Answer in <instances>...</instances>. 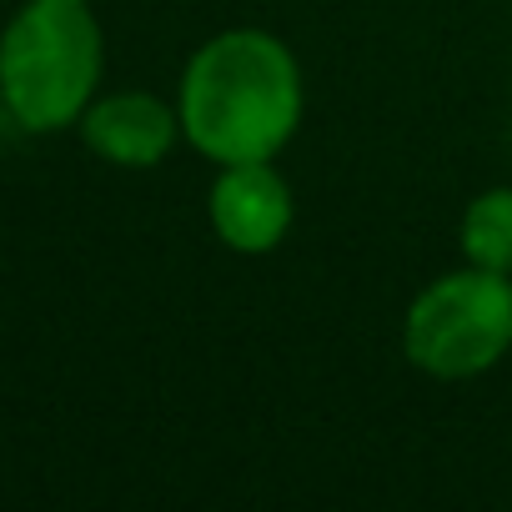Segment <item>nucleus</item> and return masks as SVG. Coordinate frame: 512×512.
<instances>
[{
	"label": "nucleus",
	"instance_id": "1",
	"mask_svg": "<svg viewBox=\"0 0 512 512\" xmlns=\"http://www.w3.org/2000/svg\"><path fill=\"white\" fill-rule=\"evenodd\" d=\"M176 111L186 146L211 166L277 161L302 126L307 81L282 36L262 26H231L191 51Z\"/></svg>",
	"mask_w": 512,
	"mask_h": 512
},
{
	"label": "nucleus",
	"instance_id": "2",
	"mask_svg": "<svg viewBox=\"0 0 512 512\" xmlns=\"http://www.w3.org/2000/svg\"><path fill=\"white\" fill-rule=\"evenodd\" d=\"M101 71L106 36L91 0H26L0 31V106L31 136L81 126Z\"/></svg>",
	"mask_w": 512,
	"mask_h": 512
},
{
	"label": "nucleus",
	"instance_id": "3",
	"mask_svg": "<svg viewBox=\"0 0 512 512\" xmlns=\"http://www.w3.org/2000/svg\"><path fill=\"white\" fill-rule=\"evenodd\" d=\"M402 352L422 377L467 382L512 352V277L457 267L427 282L402 317Z\"/></svg>",
	"mask_w": 512,
	"mask_h": 512
},
{
	"label": "nucleus",
	"instance_id": "4",
	"mask_svg": "<svg viewBox=\"0 0 512 512\" xmlns=\"http://www.w3.org/2000/svg\"><path fill=\"white\" fill-rule=\"evenodd\" d=\"M206 216L226 251L267 256L287 241L297 221V196L277 171V161H236V166H216Z\"/></svg>",
	"mask_w": 512,
	"mask_h": 512
},
{
	"label": "nucleus",
	"instance_id": "5",
	"mask_svg": "<svg viewBox=\"0 0 512 512\" xmlns=\"http://www.w3.org/2000/svg\"><path fill=\"white\" fill-rule=\"evenodd\" d=\"M81 136H86L91 156H101L106 166H121V171H151L176 151V141H186L181 111L151 91L96 96L81 116Z\"/></svg>",
	"mask_w": 512,
	"mask_h": 512
},
{
	"label": "nucleus",
	"instance_id": "6",
	"mask_svg": "<svg viewBox=\"0 0 512 512\" xmlns=\"http://www.w3.org/2000/svg\"><path fill=\"white\" fill-rule=\"evenodd\" d=\"M462 262L482 272L512 277V186H492L467 201L462 226H457Z\"/></svg>",
	"mask_w": 512,
	"mask_h": 512
}]
</instances>
